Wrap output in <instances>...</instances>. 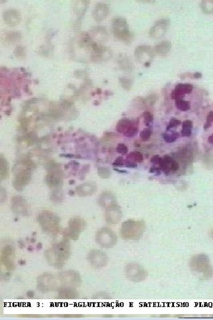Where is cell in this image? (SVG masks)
<instances>
[{
    "label": "cell",
    "mask_w": 213,
    "mask_h": 320,
    "mask_svg": "<svg viewBox=\"0 0 213 320\" xmlns=\"http://www.w3.org/2000/svg\"><path fill=\"white\" fill-rule=\"evenodd\" d=\"M59 280L63 286H71L76 288L80 286L82 283L81 276L78 272L75 271H66L61 272L58 275Z\"/></svg>",
    "instance_id": "30bf717a"
},
{
    "label": "cell",
    "mask_w": 213,
    "mask_h": 320,
    "mask_svg": "<svg viewBox=\"0 0 213 320\" xmlns=\"http://www.w3.org/2000/svg\"><path fill=\"white\" fill-rule=\"evenodd\" d=\"M58 291V297L60 299H74L80 296L76 289L71 286H63Z\"/></svg>",
    "instance_id": "44dd1931"
},
{
    "label": "cell",
    "mask_w": 213,
    "mask_h": 320,
    "mask_svg": "<svg viewBox=\"0 0 213 320\" xmlns=\"http://www.w3.org/2000/svg\"><path fill=\"white\" fill-rule=\"evenodd\" d=\"M37 220L42 231L49 235L58 234L60 229V220L52 212L43 211L39 213Z\"/></svg>",
    "instance_id": "277c9868"
},
{
    "label": "cell",
    "mask_w": 213,
    "mask_h": 320,
    "mask_svg": "<svg viewBox=\"0 0 213 320\" xmlns=\"http://www.w3.org/2000/svg\"><path fill=\"white\" fill-rule=\"evenodd\" d=\"M212 237H213V231L212 232Z\"/></svg>",
    "instance_id": "b9f144b4"
},
{
    "label": "cell",
    "mask_w": 213,
    "mask_h": 320,
    "mask_svg": "<svg viewBox=\"0 0 213 320\" xmlns=\"http://www.w3.org/2000/svg\"><path fill=\"white\" fill-rule=\"evenodd\" d=\"M213 122V112H210L207 117V121L205 125H204V129L206 130L207 129L210 128V126L212 125V123Z\"/></svg>",
    "instance_id": "d590c367"
},
{
    "label": "cell",
    "mask_w": 213,
    "mask_h": 320,
    "mask_svg": "<svg viewBox=\"0 0 213 320\" xmlns=\"http://www.w3.org/2000/svg\"><path fill=\"white\" fill-rule=\"evenodd\" d=\"M179 137V134L177 132L171 131L170 133H165L164 135V138L165 142L172 143L177 140Z\"/></svg>",
    "instance_id": "f1b7e54d"
},
{
    "label": "cell",
    "mask_w": 213,
    "mask_h": 320,
    "mask_svg": "<svg viewBox=\"0 0 213 320\" xmlns=\"http://www.w3.org/2000/svg\"><path fill=\"white\" fill-rule=\"evenodd\" d=\"M86 221L80 217L71 219L68 223V228L65 232L67 239L76 241L80 238L81 232L86 229Z\"/></svg>",
    "instance_id": "ba28073f"
},
{
    "label": "cell",
    "mask_w": 213,
    "mask_h": 320,
    "mask_svg": "<svg viewBox=\"0 0 213 320\" xmlns=\"http://www.w3.org/2000/svg\"><path fill=\"white\" fill-rule=\"evenodd\" d=\"M193 123L192 120H186L182 125L181 134L183 137H190L192 135Z\"/></svg>",
    "instance_id": "4316f807"
},
{
    "label": "cell",
    "mask_w": 213,
    "mask_h": 320,
    "mask_svg": "<svg viewBox=\"0 0 213 320\" xmlns=\"http://www.w3.org/2000/svg\"><path fill=\"white\" fill-rule=\"evenodd\" d=\"M125 274L128 280L134 283H141L147 279L148 271L140 264L130 263L125 268Z\"/></svg>",
    "instance_id": "52a82bcc"
},
{
    "label": "cell",
    "mask_w": 213,
    "mask_h": 320,
    "mask_svg": "<svg viewBox=\"0 0 213 320\" xmlns=\"http://www.w3.org/2000/svg\"><path fill=\"white\" fill-rule=\"evenodd\" d=\"M128 160H131L135 162H141L144 160V157L142 154L138 151H133L131 152L127 157Z\"/></svg>",
    "instance_id": "f546056e"
},
{
    "label": "cell",
    "mask_w": 213,
    "mask_h": 320,
    "mask_svg": "<svg viewBox=\"0 0 213 320\" xmlns=\"http://www.w3.org/2000/svg\"><path fill=\"white\" fill-rule=\"evenodd\" d=\"M108 12L109 7L107 5L102 4L98 5L95 12L96 19L99 21H102L108 15Z\"/></svg>",
    "instance_id": "484cf974"
},
{
    "label": "cell",
    "mask_w": 213,
    "mask_h": 320,
    "mask_svg": "<svg viewBox=\"0 0 213 320\" xmlns=\"http://www.w3.org/2000/svg\"><path fill=\"white\" fill-rule=\"evenodd\" d=\"M143 116H144V123L146 126L147 127H150L151 124H152L153 120V116L152 113L149 111H146L143 114Z\"/></svg>",
    "instance_id": "4dcf8cb0"
},
{
    "label": "cell",
    "mask_w": 213,
    "mask_h": 320,
    "mask_svg": "<svg viewBox=\"0 0 213 320\" xmlns=\"http://www.w3.org/2000/svg\"><path fill=\"white\" fill-rule=\"evenodd\" d=\"M95 241L102 248L110 249L116 245L118 242V237L113 230L104 227L97 232Z\"/></svg>",
    "instance_id": "8992f818"
},
{
    "label": "cell",
    "mask_w": 213,
    "mask_h": 320,
    "mask_svg": "<svg viewBox=\"0 0 213 320\" xmlns=\"http://www.w3.org/2000/svg\"><path fill=\"white\" fill-rule=\"evenodd\" d=\"M125 164V161L124 160H123V158L122 157H117L116 160H115V161L113 162V165H114V166H121V165H123Z\"/></svg>",
    "instance_id": "74e56055"
},
{
    "label": "cell",
    "mask_w": 213,
    "mask_h": 320,
    "mask_svg": "<svg viewBox=\"0 0 213 320\" xmlns=\"http://www.w3.org/2000/svg\"><path fill=\"white\" fill-rule=\"evenodd\" d=\"M87 258L90 265L96 269L105 268L108 262L107 255L100 250H92L88 252Z\"/></svg>",
    "instance_id": "8fae6325"
},
{
    "label": "cell",
    "mask_w": 213,
    "mask_h": 320,
    "mask_svg": "<svg viewBox=\"0 0 213 320\" xmlns=\"http://www.w3.org/2000/svg\"><path fill=\"white\" fill-rule=\"evenodd\" d=\"M162 159L161 157L156 155L152 157V159L150 160V162H152L153 164L155 165H158L159 166L160 164H161Z\"/></svg>",
    "instance_id": "8d00e7d4"
},
{
    "label": "cell",
    "mask_w": 213,
    "mask_h": 320,
    "mask_svg": "<svg viewBox=\"0 0 213 320\" xmlns=\"http://www.w3.org/2000/svg\"><path fill=\"white\" fill-rule=\"evenodd\" d=\"M99 204L103 207H108L116 204V198L110 193H104L99 197Z\"/></svg>",
    "instance_id": "cb8c5ba5"
},
{
    "label": "cell",
    "mask_w": 213,
    "mask_h": 320,
    "mask_svg": "<svg viewBox=\"0 0 213 320\" xmlns=\"http://www.w3.org/2000/svg\"><path fill=\"white\" fill-rule=\"evenodd\" d=\"M38 290L43 293L59 290L62 287L58 277L51 274L44 273L38 277L36 280Z\"/></svg>",
    "instance_id": "5b68a950"
},
{
    "label": "cell",
    "mask_w": 213,
    "mask_h": 320,
    "mask_svg": "<svg viewBox=\"0 0 213 320\" xmlns=\"http://www.w3.org/2000/svg\"><path fill=\"white\" fill-rule=\"evenodd\" d=\"M12 209L19 215H26L28 212V206L26 201L21 196H14L12 200Z\"/></svg>",
    "instance_id": "d6986e66"
},
{
    "label": "cell",
    "mask_w": 213,
    "mask_h": 320,
    "mask_svg": "<svg viewBox=\"0 0 213 320\" xmlns=\"http://www.w3.org/2000/svg\"><path fill=\"white\" fill-rule=\"evenodd\" d=\"M122 217V210L116 205L106 207L105 215L106 223L110 224H116L121 220Z\"/></svg>",
    "instance_id": "e0dca14e"
},
{
    "label": "cell",
    "mask_w": 213,
    "mask_h": 320,
    "mask_svg": "<svg viewBox=\"0 0 213 320\" xmlns=\"http://www.w3.org/2000/svg\"><path fill=\"white\" fill-rule=\"evenodd\" d=\"M156 95H150L149 96L148 100H149V104L150 105H152V104H155V100H156Z\"/></svg>",
    "instance_id": "ab89813d"
},
{
    "label": "cell",
    "mask_w": 213,
    "mask_h": 320,
    "mask_svg": "<svg viewBox=\"0 0 213 320\" xmlns=\"http://www.w3.org/2000/svg\"><path fill=\"white\" fill-rule=\"evenodd\" d=\"M128 150V149L127 146L124 144H122V143L117 145L116 148L117 152L120 154H122V155H125V154H127Z\"/></svg>",
    "instance_id": "e575fe53"
},
{
    "label": "cell",
    "mask_w": 213,
    "mask_h": 320,
    "mask_svg": "<svg viewBox=\"0 0 213 320\" xmlns=\"http://www.w3.org/2000/svg\"><path fill=\"white\" fill-rule=\"evenodd\" d=\"M171 48V42L170 41H162L157 44L155 47H154V51L158 55L165 56L170 52Z\"/></svg>",
    "instance_id": "d4e9b609"
},
{
    "label": "cell",
    "mask_w": 213,
    "mask_h": 320,
    "mask_svg": "<svg viewBox=\"0 0 213 320\" xmlns=\"http://www.w3.org/2000/svg\"><path fill=\"white\" fill-rule=\"evenodd\" d=\"M190 267L193 272L200 274L204 278L210 279L213 276V268L206 254L194 255L190 261Z\"/></svg>",
    "instance_id": "3957f363"
},
{
    "label": "cell",
    "mask_w": 213,
    "mask_h": 320,
    "mask_svg": "<svg viewBox=\"0 0 213 320\" xmlns=\"http://www.w3.org/2000/svg\"><path fill=\"white\" fill-rule=\"evenodd\" d=\"M181 120L176 118H172L170 120L169 124L168 125L167 127V131H168L173 128L176 127V126L181 125Z\"/></svg>",
    "instance_id": "836d02e7"
},
{
    "label": "cell",
    "mask_w": 213,
    "mask_h": 320,
    "mask_svg": "<svg viewBox=\"0 0 213 320\" xmlns=\"http://www.w3.org/2000/svg\"><path fill=\"white\" fill-rule=\"evenodd\" d=\"M193 86L189 83H179L175 86L171 93L172 99H183L186 94L192 93Z\"/></svg>",
    "instance_id": "ac0fdd59"
},
{
    "label": "cell",
    "mask_w": 213,
    "mask_h": 320,
    "mask_svg": "<svg viewBox=\"0 0 213 320\" xmlns=\"http://www.w3.org/2000/svg\"><path fill=\"white\" fill-rule=\"evenodd\" d=\"M122 85L125 89H129L131 86V81L128 79H124L123 78V80H121Z\"/></svg>",
    "instance_id": "f35d334b"
},
{
    "label": "cell",
    "mask_w": 213,
    "mask_h": 320,
    "mask_svg": "<svg viewBox=\"0 0 213 320\" xmlns=\"http://www.w3.org/2000/svg\"><path fill=\"white\" fill-rule=\"evenodd\" d=\"M68 240L54 244L44 252V257L49 265L56 269H63L71 254Z\"/></svg>",
    "instance_id": "6da1fadb"
},
{
    "label": "cell",
    "mask_w": 213,
    "mask_h": 320,
    "mask_svg": "<svg viewBox=\"0 0 213 320\" xmlns=\"http://www.w3.org/2000/svg\"><path fill=\"white\" fill-rule=\"evenodd\" d=\"M16 252L12 246L7 245L2 249L1 254V263L8 271L15 269Z\"/></svg>",
    "instance_id": "7c38bea8"
},
{
    "label": "cell",
    "mask_w": 213,
    "mask_h": 320,
    "mask_svg": "<svg viewBox=\"0 0 213 320\" xmlns=\"http://www.w3.org/2000/svg\"><path fill=\"white\" fill-rule=\"evenodd\" d=\"M97 191L96 185L87 183L80 184L76 189L77 194L80 196H87L93 195Z\"/></svg>",
    "instance_id": "7402d4cb"
},
{
    "label": "cell",
    "mask_w": 213,
    "mask_h": 320,
    "mask_svg": "<svg viewBox=\"0 0 213 320\" xmlns=\"http://www.w3.org/2000/svg\"><path fill=\"white\" fill-rule=\"evenodd\" d=\"M30 175L26 170L16 174L14 178L13 186L17 190L21 191L24 189L25 186L29 183Z\"/></svg>",
    "instance_id": "ffe728a7"
},
{
    "label": "cell",
    "mask_w": 213,
    "mask_h": 320,
    "mask_svg": "<svg viewBox=\"0 0 213 320\" xmlns=\"http://www.w3.org/2000/svg\"><path fill=\"white\" fill-rule=\"evenodd\" d=\"M113 31L117 38L126 42H129L133 36L128 29L127 21L124 18L114 19L113 21Z\"/></svg>",
    "instance_id": "9c48e42d"
},
{
    "label": "cell",
    "mask_w": 213,
    "mask_h": 320,
    "mask_svg": "<svg viewBox=\"0 0 213 320\" xmlns=\"http://www.w3.org/2000/svg\"><path fill=\"white\" fill-rule=\"evenodd\" d=\"M208 142L210 143V144L213 145V134L209 137Z\"/></svg>",
    "instance_id": "60d3db41"
},
{
    "label": "cell",
    "mask_w": 213,
    "mask_h": 320,
    "mask_svg": "<svg viewBox=\"0 0 213 320\" xmlns=\"http://www.w3.org/2000/svg\"><path fill=\"white\" fill-rule=\"evenodd\" d=\"M160 170L164 172L165 175L168 176L170 173H175L179 170V164L172 157L165 156L162 159L159 166Z\"/></svg>",
    "instance_id": "2e32d148"
},
{
    "label": "cell",
    "mask_w": 213,
    "mask_h": 320,
    "mask_svg": "<svg viewBox=\"0 0 213 320\" xmlns=\"http://www.w3.org/2000/svg\"><path fill=\"white\" fill-rule=\"evenodd\" d=\"M109 170L110 169L106 168H99L98 172L101 178L106 179L109 178L111 175L110 171Z\"/></svg>",
    "instance_id": "d6a6232c"
},
{
    "label": "cell",
    "mask_w": 213,
    "mask_h": 320,
    "mask_svg": "<svg viewBox=\"0 0 213 320\" xmlns=\"http://www.w3.org/2000/svg\"><path fill=\"white\" fill-rule=\"evenodd\" d=\"M46 183L51 189H59L62 183L61 175H57V172H52L47 175Z\"/></svg>",
    "instance_id": "603a6c76"
},
{
    "label": "cell",
    "mask_w": 213,
    "mask_h": 320,
    "mask_svg": "<svg viewBox=\"0 0 213 320\" xmlns=\"http://www.w3.org/2000/svg\"><path fill=\"white\" fill-rule=\"evenodd\" d=\"M116 130L127 137H133L138 131V124L137 122H133L128 119H123L117 123Z\"/></svg>",
    "instance_id": "5bb4252c"
},
{
    "label": "cell",
    "mask_w": 213,
    "mask_h": 320,
    "mask_svg": "<svg viewBox=\"0 0 213 320\" xmlns=\"http://www.w3.org/2000/svg\"><path fill=\"white\" fill-rule=\"evenodd\" d=\"M152 134V129L150 127H148L141 132V134H140V137H141L142 141H147L150 138Z\"/></svg>",
    "instance_id": "1f68e13d"
},
{
    "label": "cell",
    "mask_w": 213,
    "mask_h": 320,
    "mask_svg": "<svg viewBox=\"0 0 213 320\" xmlns=\"http://www.w3.org/2000/svg\"><path fill=\"white\" fill-rule=\"evenodd\" d=\"M145 229L146 225L144 221L128 220L122 224L120 235L125 240H137L142 237Z\"/></svg>",
    "instance_id": "7a4b0ae2"
},
{
    "label": "cell",
    "mask_w": 213,
    "mask_h": 320,
    "mask_svg": "<svg viewBox=\"0 0 213 320\" xmlns=\"http://www.w3.org/2000/svg\"><path fill=\"white\" fill-rule=\"evenodd\" d=\"M175 106L178 110L186 112L189 111L191 108L190 103L184 99L175 100Z\"/></svg>",
    "instance_id": "83f0119b"
},
{
    "label": "cell",
    "mask_w": 213,
    "mask_h": 320,
    "mask_svg": "<svg viewBox=\"0 0 213 320\" xmlns=\"http://www.w3.org/2000/svg\"><path fill=\"white\" fill-rule=\"evenodd\" d=\"M170 21L169 19H162L157 21L153 26L151 27L149 35L151 38L159 39L163 37L167 33L169 27Z\"/></svg>",
    "instance_id": "9a60e30c"
},
{
    "label": "cell",
    "mask_w": 213,
    "mask_h": 320,
    "mask_svg": "<svg viewBox=\"0 0 213 320\" xmlns=\"http://www.w3.org/2000/svg\"><path fill=\"white\" fill-rule=\"evenodd\" d=\"M155 56L154 49L149 46H143L137 47L135 50V57L139 63L144 64L146 67L149 66Z\"/></svg>",
    "instance_id": "4fadbf2b"
}]
</instances>
